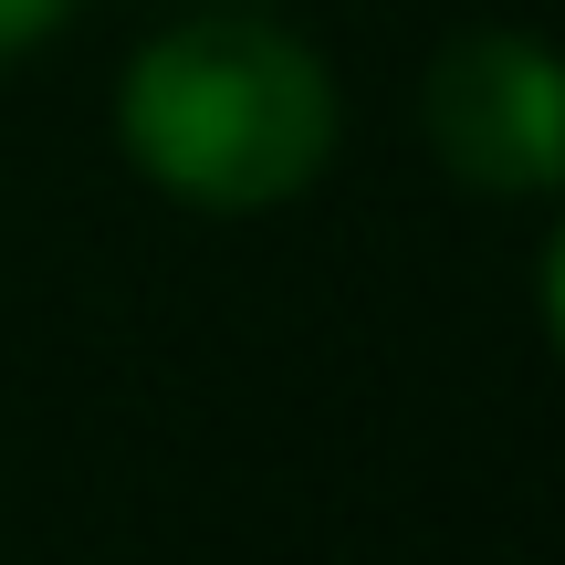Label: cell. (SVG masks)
I'll use <instances>...</instances> for the list:
<instances>
[{"label": "cell", "mask_w": 565, "mask_h": 565, "mask_svg": "<svg viewBox=\"0 0 565 565\" xmlns=\"http://www.w3.org/2000/svg\"><path fill=\"white\" fill-rule=\"evenodd\" d=\"M116 137L189 210H282L335 158V74L273 21H179L126 63Z\"/></svg>", "instance_id": "cell-1"}, {"label": "cell", "mask_w": 565, "mask_h": 565, "mask_svg": "<svg viewBox=\"0 0 565 565\" xmlns=\"http://www.w3.org/2000/svg\"><path fill=\"white\" fill-rule=\"evenodd\" d=\"M231 11H242V0H231Z\"/></svg>", "instance_id": "cell-5"}, {"label": "cell", "mask_w": 565, "mask_h": 565, "mask_svg": "<svg viewBox=\"0 0 565 565\" xmlns=\"http://www.w3.org/2000/svg\"><path fill=\"white\" fill-rule=\"evenodd\" d=\"M545 324H555V345H565V221H555V242H545Z\"/></svg>", "instance_id": "cell-4"}, {"label": "cell", "mask_w": 565, "mask_h": 565, "mask_svg": "<svg viewBox=\"0 0 565 565\" xmlns=\"http://www.w3.org/2000/svg\"><path fill=\"white\" fill-rule=\"evenodd\" d=\"M63 11H74V0H0V63H11V53H32V42L53 32Z\"/></svg>", "instance_id": "cell-3"}, {"label": "cell", "mask_w": 565, "mask_h": 565, "mask_svg": "<svg viewBox=\"0 0 565 565\" xmlns=\"http://www.w3.org/2000/svg\"><path fill=\"white\" fill-rule=\"evenodd\" d=\"M429 116V158L482 200H555L565 189V53L534 32H482L440 42L419 84Z\"/></svg>", "instance_id": "cell-2"}]
</instances>
